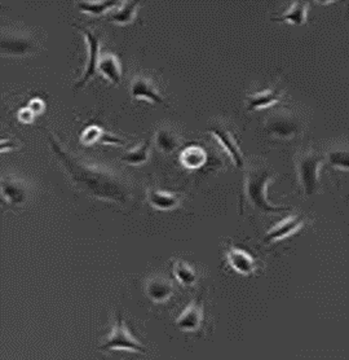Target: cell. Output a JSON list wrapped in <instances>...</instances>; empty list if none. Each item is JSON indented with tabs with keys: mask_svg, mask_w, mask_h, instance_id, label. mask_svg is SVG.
<instances>
[{
	"mask_svg": "<svg viewBox=\"0 0 349 360\" xmlns=\"http://www.w3.org/2000/svg\"><path fill=\"white\" fill-rule=\"evenodd\" d=\"M129 92H131L132 99H135V100H146L150 103L161 104V105L170 108V105L166 103L164 97L159 94L158 88L149 77L136 76L134 78L131 82Z\"/></svg>",
	"mask_w": 349,
	"mask_h": 360,
	"instance_id": "cell-11",
	"label": "cell"
},
{
	"mask_svg": "<svg viewBox=\"0 0 349 360\" xmlns=\"http://www.w3.org/2000/svg\"><path fill=\"white\" fill-rule=\"evenodd\" d=\"M282 95H283V87L281 86L280 82H277L271 88L247 95V111L254 112V111L269 108L281 100Z\"/></svg>",
	"mask_w": 349,
	"mask_h": 360,
	"instance_id": "cell-13",
	"label": "cell"
},
{
	"mask_svg": "<svg viewBox=\"0 0 349 360\" xmlns=\"http://www.w3.org/2000/svg\"><path fill=\"white\" fill-rule=\"evenodd\" d=\"M29 108L31 109V112L34 113L35 116L36 114H39V113L43 112V109H44V103H43L41 99H34V100H31L30 104H29Z\"/></svg>",
	"mask_w": 349,
	"mask_h": 360,
	"instance_id": "cell-29",
	"label": "cell"
},
{
	"mask_svg": "<svg viewBox=\"0 0 349 360\" xmlns=\"http://www.w3.org/2000/svg\"><path fill=\"white\" fill-rule=\"evenodd\" d=\"M39 41L34 34L24 29L1 30L0 35V52L10 57L31 56L39 50Z\"/></svg>",
	"mask_w": 349,
	"mask_h": 360,
	"instance_id": "cell-5",
	"label": "cell"
},
{
	"mask_svg": "<svg viewBox=\"0 0 349 360\" xmlns=\"http://www.w3.org/2000/svg\"><path fill=\"white\" fill-rule=\"evenodd\" d=\"M103 134V129H100L99 126H94V125L88 126L80 135V143L85 146H92L96 141H100Z\"/></svg>",
	"mask_w": 349,
	"mask_h": 360,
	"instance_id": "cell-26",
	"label": "cell"
},
{
	"mask_svg": "<svg viewBox=\"0 0 349 360\" xmlns=\"http://www.w3.org/2000/svg\"><path fill=\"white\" fill-rule=\"evenodd\" d=\"M325 161L324 153L315 152L313 149L300 151L297 155V172L300 187L306 196H313L320 192L321 181L320 172Z\"/></svg>",
	"mask_w": 349,
	"mask_h": 360,
	"instance_id": "cell-3",
	"label": "cell"
},
{
	"mask_svg": "<svg viewBox=\"0 0 349 360\" xmlns=\"http://www.w3.org/2000/svg\"><path fill=\"white\" fill-rule=\"evenodd\" d=\"M101 350H126V352H137V354H145L144 345L138 342L131 332L128 331L127 326L123 321V317L120 314L117 315L115 324L113 326L111 335L106 337L104 341Z\"/></svg>",
	"mask_w": 349,
	"mask_h": 360,
	"instance_id": "cell-6",
	"label": "cell"
},
{
	"mask_svg": "<svg viewBox=\"0 0 349 360\" xmlns=\"http://www.w3.org/2000/svg\"><path fill=\"white\" fill-rule=\"evenodd\" d=\"M33 195V187L27 180L17 174H3L1 176V196L12 205H25Z\"/></svg>",
	"mask_w": 349,
	"mask_h": 360,
	"instance_id": "cell-9",
	"label": "cell"
},
{
	"mask_svg": "<svg viewBox=\"0 0 349 360\" xmlns=\"http://www.w3.org/2000/svg\"><path fill=\"white\" fill-rule=\"evenodd\" d=\"M204 305L201 298H198L192 300L187 309L180 314V317L176 319V326L183 332H197L204 324Z\"/></svg>",
	"mask_w": 349,
	"mask_h": 360,
	"instance_id": "cell-12",
	"label": "cell"
},
{
	"mask_svg": "<svg viewBox=\"0 0 349 360\" xmlns=\"http://www.w3.org/2000/svg\"><path fill=\"white\" fill-rule=\"evenodd\" d=\"M138 8H140V1H136V0L135 1L134 0L123 1L120 8L111 12L109 20L118 25H127L135 20Z\"/></svg>",
	"mask_w": 349,
	"mask_h": 360,
	"instance_id": "cell-21",
	"label": "cell"
},
{
	"mask_svg": "<svg viewBox=\"0 0 349 360\" xmlns=\"http://www.w3.org/2000/svg\"><path fill=\"white\" fill-rule=\"evenodd\" d=\"M276 176L272 166L263 160H251L245 166L243 201L256 212L264 214H278L287 212V206L272 205L266 198V188Z\"/></svg>",
	"mask_w": 349,
	"mask_h": 360,
	"instance_id": "cell-2",
	"label": "cell"
},
{
	"mask_svg": "<svg viewBox=\"0 0 349 360\" xmlns=\"http://www.w3.org/2000/svg\"><path fill=\"white\" fill-rule=\"evenodd\" d=\"M227 261L229 266L241 275H252L257 270L256 261L251 254H248L243 249L236 248L233 245L228 247Z\"/></svg>",
	"mask_w": 349,
	"mask_h": 360,
	"instance_id": "cell-14",
	"label": "cell"
},
{
	"mask_svg": "<svg viewBox=\"0 0 349 360\" xmlns=\"http://www.w3.org/2000/svg\"><path fill=\"white\" fill-rule=\"evenodd\" d=\"M264 126L273 137L291 140L304 131L306 122L299 112L292 109H278L266 116Z\"/></svg>",
	"mask_w": 349,
	"mask_h": 360,
	"instance_id": "cell-4",
	"label": "cell"
},
{
	"mask_svg": "<svg viewBox=\"0 0 349 360\" xmlns=\"http://www.w3.org/2000/svg\"><path fill=\"white\" fill-rule=\"evenodd\" d=\"M306 223H307L306 216L300 214L289 215L266 232L263 242L265 245H271L277 241L283 240L300 231Z\"/></svg>",
	"mask_w": 349,
	"mask_h": 360,
	"instance_id": "cell-10",
	"label": "cell"
},
{
	"mask_svg": "<svg viewBox=\"0 0 349 360\" xmlns=\"http://www.w3.org/2000/svg\"><path fill=\"white\" fill-rule=\"evenodd\" d=\"M325 160H327L332 167L341 169L344 172H348L349 169V152L347 146H332L327 153L325 155Z\"/></svg>",
	"mask_w": 349,
	"mask_h": 360,
	"instance_id": "cell-24",
	"label": "cell"
},
{
	"mask_svg": "<svg viewBox=\"0 0 349 360\" xmlns=\"http://www.w3.org/2000/svg\"><path fill=\"white\" fill-rule=\"evenodd\" d=\"M74 27L79 29L82 32V34L85 35V42H87V53H88V59L85 64V70L83 73V77L78 82L76 87L80 88L85 86V83L96 76L97 71V64L100 60V44H101V33L99 30L91 29L88 26L79 25V24H73Z\"/></svg>",
	"mask_w": 349,
	"mask_h": 360,
	"instance_id": "cell-8",
	"label": "cell"
},
{
	"mask_svg": "<svg viewBox=\"0 0 349 360\" xmlns=\"http://www.w3.org/2000/svg\"><path fill=\"white\" fill-rule=\"evenodd\" d=\"M100 141L103 144H108V146H126V141L123 139L115 137L113 134H109V132H104Z\"/></svg>",
	"mask_w": 349,
	"mask_h": 360,
	"instance_id": "cell-27",
	"label": "cell"
},
{
	"mask_svg": "<svg viewBox=\"0 0 349 360\" xmlns=\"http://www.w3.org/2000/svg\"><path fill=\"white\" fill-rule=\"evenodd\" d=\"M17 141H15V139H9V140H7V139H3L1 140V152H6V151H9V149H16V148H18Z\"/></svg>",
	"mask_w": 349,
	"mask_h": 360,
	"instance_id": "cell-30",
	"label": "cell"
},
{
	"mask_svg": "<svg viewBox=\"0 0 349 360\" xmlns=\"http://www.w3.org/2000/svg\"><path fill=\"white\" fill-rule=\"evenodd\" d=\"M52 151L78 188L94 198L126 205L135 198L131 180L105 166L88 163L68 152L51 131L45 130Z\"/></svg>",
	"mask_w": 349,
	"mask_h": 360,
	"instance_id": "cell-1",
	"label": "cell"
},
{
	"mask_svg": "<svg viewBox=\"0 0 349 360\" xmlns=\"http://www.w3.org/2000/svg\"><path fill=\"white\" fill-rule=\"evenodd\" d=\"M173 272L181 285L184 286H193L198 280V274L196 270L192 266H189L187 262L176 259L173 263Z\"/></svg>",
	"mask_w": 349,
	"mask_h": 360,
	"instance_id": "cell-25",
	"label": "cell"
},
{
	"mask_svg": "<svg viewBox=\"0 0 349 360\" xmlns=\"http://www.w3.org/2000/svg\"><path fill=\"white\" fill-rule=\"evenodd\" d=\"M150 144H152L150 140H145L143 143H140L134 149L127 151L124 155H122V161L128 165H132V166L144 165L150 158Z\"/></svg>",
	"mask_w": 349,
	"mask_h": 360,
	"instance_id": "cell-22",
	"label": "cell"
},
{
	"mask_svg": "<svg viewBox=\"0 0 349 360\" xmlns=\"http://www.w3.org/2000/svg\"><path fill=\"white\" fill-rule=\"evenodd\" d=\"M308 9L309 6L307 1H292L287 11H285L281 16L273 18V21L290 22L297 26L304 25L307 22Z\"/></svg>",
	"mask_w": 349,
	"mask_h": 360,
	"instance_id": "cell-19",
	"label": "cell"
},
{
	"mask_svg": "<svg viewBox=\"0 0 349 360\" xmlns=\"http://www.w3.org/2000/svg\"><path fill=\"white\" fill-rule=\"evenodd\" d=\"M154 146L159 152L170 155L176 152L180 146H183V140L176 130L164 125L157 130L154 135Z\"/></svg>",
	"mask_w": 349,
	"mask_h": 360,
	"instance_id": "cell-15",
	"label": "cell"
},
{
	"mask_svg": "<svg viewBox=\"0 0 349 360\" xmlns=\"http://www.w3.org/2000/svg\"><path fill=\"white\" fill-rule=\"evenodd\" d=\"M173 292H175V288L170 280L159 275L150 277L145 285L146 296L157 303H162L170 300Z\"/></svg>",
	"mask_w": 349,
	"mask_h": 360,
	"instance_id": "cell-16",
	"label": "cell"
},
{
	"mask_svg": "<svg viewBox=\"0 0 349 360\" xmlns=\"http://www.w3.org/2000/svg\"><path fill=\"white\" fill-rule=\"evenodd\" d=\"M207 131L211 132L213 137H216V140L220 143L222 149L228 153L233 163L238 169H243L245 167V155L242 153L238 141L236 139L234 132L230 129L229 125L225 120H213L208 123Z\"/></svg>",
	"mask_w": 349,
	"mask_h": 360,
	"instance_id": "cell-7",
	"label": "cell"
},
{
	"mask_svg": "<svg viewBox=\"0 0 349 360\" xmlns=\"http://www.w3.org/2000/svg\"><path fill=\"white\" fill-rule=\"evenodd\" d=\"M146 198H148V202L153 206L154 209L161 210V212L173 210L181 202V195L179 193H171V192H166V191L155 188V187L148 189Z\"/></svg>",
	"mask_w": 349,
	"mask_h": 360,
	"instance_id": "cell-17",
	"label": "cell"
},
{
	"mask_svg": "<svg viewBox=\"0 0 349 360\" xmlns=\"http://www.w3.org/2000/svg\"><path fill=\"white\" fill-rule=\"evenodd\" d=\"M207 161V153L201 146H187L180 155V162L187 170L201 169Z\"/></svg>",
	"mask_w": 349,
	"mask_h": 360,
	"instance_id": "cell-20",
	"label": "cell"
},
{
	"mask_svg": "<svg viewBox=\"0 0 349 360\" xmlns=\"http://www.w3.org/2000/svg\"><path fill=\"white\" fill-rule=\"evenodd\" d=\"M117 4H122V1L118 0H83V1H78V7L85 12L87 15L91 16H101L104 13H106L108 11L114 8Z\"/></svg>",
	"mask_w": 349,
	"mask_h": 360,
	"instance_id": "cell-23",
	"label": "cell"
},
{
	"mask_svg": "<svg viewBox=\"0 0 349 360\" xmlns=\"http://www.w3.org/2000/svg\"><path fill=\"white\" fill-rule=\"evenodd\" d=\"M97 70L103 74V77L113 85L120 86L122 81V65L120 61L113 53H101L97 64Z\"/></svg>",
	"mask_w": 349,
	"mask_h": 360,
	"instance_id": "cell-18",
	"label": "cell"
},
{
	"mask_svg": "<svg viewBox=\"0 0 349 360\" xmlns=\"http://www.w3.org/2000/svg\"><path fill=\"white\" fill-rule=\"evenodd\" d=\"M35 114L31 112V109L27 106V108H24V109H21L20 112H18V120H21V122H24V123H30V122H33L34 120Z\"/></svg>",
	"mask_w": 349,
	"mask_h": 360,
	"instance_id": "cell-28",
	"label": "cell"
}]
</instances>
